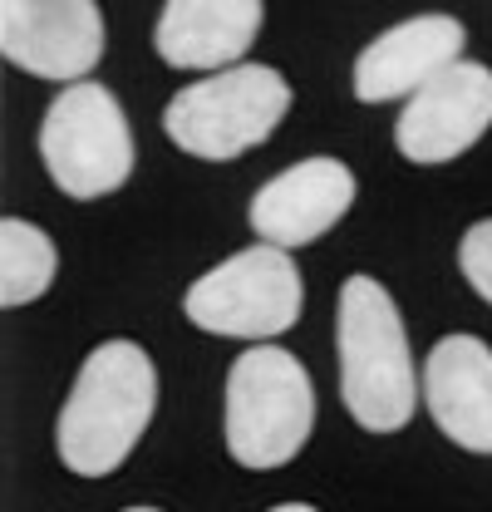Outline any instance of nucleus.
<instances>
[{"mask_svg": "<svg viewBox=\"0 0 492 512\" xmlns=\"http://www.w3.org/2000/svg\"><path fill=\"white\" fill-rule=\"evenodd\" d=\"M158 409V370L143 345L104 340L79 365L55 424L60 463L79 478H109L148 434Z\"/></svg>", "mask_w": 492, "mask_h": 512, "instance_id": "f257e3e1", "label": "nucleus"}, {"mask_svg": "<svg viewBox=\"0 0 492 512\" xmlns=\"http://www.w3.org/2000/svg\"><path fill=\"white\" fill-rule=\"evenodd\" d=\"M340 399L369 434H399L419 409V370L394 296L374 276H350L335 301Z\"/></svg>", "mask_w": 492, "mask_h": 512, "instance_id": "f03ea898", "label": "nucleus"}, {"mask_svg": "<svg viewBox=\"0 0 492 512\" xmlns=\"http://www.w3.org/2000/svg\"><path fill=\"white\" fill-rule=\"evenodd\" d=\"M315 429L306 365L281 345H251L227 375V453L242 468H286Z\"/></svg>", "mask_w": 492, "mask_h": 512, "instance_id": "7ed1b4c3", "label": "nucleus"}, {"mask_svg": "<svg viewBox=\"0 0 492 512\" xmlns=\"http://www.w3.org/2000/svg\"><path fill=\"white\" fill-rule=\"evenodd\" d=\"M286 109H291V84L271 64H232L178 89L163 109V128L192 158L227 163L266 143L271 128L286 119Z\"/></svg>", "mask_w": 492, "mask_h": 512, "instance_id": "20e7f679", "label": "nucleus"}, {"mask_svg": "<svg viewBox=\"0 0 492 512\" xmlns=\"http://www.w3.org/2000/svg\"><path fill=\"white\" fill-rule=\"evenodd\" d=\"M301 301H306V286H301L296 261L271 242H256L246 252L227 256L222 266H212L207 276H197L187 286L183 311L207 335L271 345V335H286L301 320Z\"/></svg>", "mask_w": 492, "mask_h": 512, "instance_id": "39448f33", "label": "nucleus"}, {"mask_svg": "<svg viewBox=\"0 0 492 512\" xmlns=\"http://www.w3.org/2000/svg\"><path fill=\"white\" fill-rule=\"evenodd\" d=\"M40 158L55 188L74 202L123 188L133 173V133L123 119V104L104 84H89V79L69 84L45 109Z\"/></svg>", "mask_w": 492, "mask_h": 512, "instance_id": "423d86ee", "label": "nucleus"}, {"mask_svg": "<svg viewBox=\"0 0 492 512\" xmlns=\"http://www.w3.org/2000/svg\"><path fill=\"white\" fill-rule=\"evenodd\" d=\"M0 50L15 69L79 84L104 60V15L94 0H0Z\"/></svg>", "mask_w": 492, "mask_h": 512, "instance_id": "0eeeda50", "label": "nucleus"}, {"mask_svg": "<svg viewBox=\"0 0 492 512\" xmlns=\"http://www.w3.org/2000/svg\"><path fill=\"white\" fill-rule=\"evenodd\" d=\"M492 128V69L473 60L448 64L399 114L394 143L409 163H448Z\"/></svg>", "mask_w": 492, "mask_h": 512, "instance_id": "6e6552de", "label": "nucleus"}, {"mask_svg": "<svg viewBox=\"0 0 492 512\" xmlns=\"http://www.w3.org/2000/svg\"><path fill=\"white\" fill-rule=\"evenodd\" d=\"M355 202V173L335 158H306L286 173H276L251 197V232L281 252L306 247L325 237Z\"/></svg>", "mask_w": 492, "mask_h": 512, "instance_id": "1a4fd4ad", "label": "nucleus"}, {"mask_svg": "<svg viewBox=\"0 0 492 512\" xmlns=\"http://www.w3.org/2000/svg\"><path fill=\"white\" fill-rule=\"evenodd\" d=\"M468 30L453 15H414L369 40L355 60V99L384 104V99H414L429 79H438L448 64L463 60Z\"/></svg>", "mask_w": 492, "mask_h": 512, "instance_id": "9d476101", "label": "nucleus"}, {"mask_svg": "<svg viewBox=\"0 0 492 512\" xmlns=\"http://www.w3.org/2000/svg\"><path fill=\"white\" fill-rule=\"evenodd\" d=\"M424 404L443 439L463 453H492V345L443 335L424 360Z\"/></svg>", "mask_w": 492, "mask_h": 512, "instance_id": "9b49d317", "label": "nucleus"}, {"mask_svg": "<svg viewBox=\"0 0 492 512\" xmlns=\"http://www.w3.org/2000/svg\"><path fill=\"white\" fill-rule=\"evenodd\" d=\"M261 35V0H163L153 45L173 69H232Z\"/></svg>", "mask_w": 492, "mask_h": 512, "instance_id": "f8f14e48", "label": "nucleus"}, {"mask_svg": "<svg viewBox=\"0 0 492 512\" xmlns=\"http://www.w3.org/2000/svg\"><path fill=\"white\" fill-rule=\"evenodd\" d=\"M60 271V252L50 242L45 227L25 222V217H5L0 222V306H30L50 291Z\"/></svg>", "mask_w": 492, "mask_h": 512, "instance_id": "ddd939ff", "label": "nucleus"}, {"mask_svg": "<svg viewBox=\"0 0 492 512\" xmlns=\"http://www.w3.org/2000/svg\"><path fill=\"white\" fill-rule=\"evenodd\" d=\"M458 266H463L468 286L492 306V217L473 222V227L463 232V242H458Z\"/></svg>", "mask_w": 492, "mask_h": 512, "instance_id": "4468645a", "label": "nucleus"}, {"mask_svg": "<svg viewBox=\"0 0 492 512\" xmlns=\"http://www.w3.org/2000/svg\"><path fill=\"white\" fill-rule=\"evenodd\" d=\"M271 512H315L310 503H281V508H271Z\"/></svg>", "mask_w": 492, "mask_h": 512, "instance_id": "2eb2a0df", "label": "nucleus"}, {"mask_svg": "<svg viewBox=\"0 0 492 512\" xmlns=\"http://www.w3.org/2000/svg\"><path fill=\"white\" fill-rule=\"evenodd\" d=\"M123 512H158V508H123Z\"/></svg>", "mask_w": 492, "mask_h": 512, "instance_id": "dca6fc26", "label": "nucleus"}]
</instances>
